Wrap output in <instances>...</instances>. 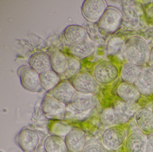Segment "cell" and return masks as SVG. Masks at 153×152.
Segmentation results:
<instances>
[{
    "label": "cell",
    "mask_w": 153,
    "mask_h": 152,
    "mask_svg": "<svg viewBox=\"0 0 153 152\" xmlns=\"http://www.w3.org/2000/svg\"><path fill=\"white\" fill-rule=\"evenodd\" d=\"M81 65L79 61L74 57H67V65L63 75L64 78L68 79L76 76L80 72Z\"/></svg>",
    "instance_id": "484cf974"
},
{
    "label": "cell",
    "mask_w": 153,
    "mask_h": 152,
    "mask_svg": "<svg viewBox=\"0 0 153 152\" xmlns=\"http://www.w3.org/2000/svg\"><path fill=\"white\" fill-rule=\"evenodd\" d=\"M28 63L29 67L38 74L51 68L50 55L43 52H37L30 55Z\"/></svg>",
    "instance_id": "9a60e30c"
},
{
    "label": "cell",
    "mask_w": 153,
    "mask_h": 152,
    "mask_svg": "<svg viewBox=\"0 0 153 152\" xmlns=\"http://www.w3.org/2000/svg\"><path fill=\"white\" fill-rule=\"evenodd\" d=\"M93 76L97 83H111L118 77V69L111 62L103 61L99 62L95 66Z\"/></svg>",
    "instance_id": "277c9868"
},
{
    "label": "cell",
    "mask_w": 153,
    "mask_h": 152,
    "mask_svg": "<svg viewBox=\"0 0 153 152\" xmlns=\"http://www.w3.org/2000/svg\"><path fill=\"white\" fill-rule=\"evenodd\" d=\"M140 72L139 65L132 62H127L122 65L120 76L123 82L133 83Z\"/></svg>",
    "instance_id": "603a6c76"
},
{
    "label": "cell",
    "mask_w": 153,
    "mask_h": 152,
    "mask_svg": "<svg viewBox=\"0 0 153 152\" xmlns=\"http://www.w3.org/2000/svg\"><path fill=\"white\" fill-rule=\"evenodd\" d=\"M150 48L148 43L139 36H133L126 42L123 49V55L127 62L138 65L148 61Z\"/></svg>",
    "instance_id": "6da1fadb"
},
{
    "label": "cell",
    "mask_w": 153,
    "mask_h": 152,
    "mask_svg": "<svg viewBox=\"0 0 153 152\" xmlns=\"http://www.w3.org/2000/svg\"><path fill=\"white\" fill-rule=\"evenodd\" d=\"M123 15L118 9L107 8L99 20L100 28L105 33H113L118 30L122 22Z\"/></svg>",
    "instance_id": "3957f363"
},
{
    "label": "cell",
    "mask_w": 153,
    "mask_h": 152,
    "mask_svg": "<svg viewBox=\"0 0 153 152\" xmlns=\"http://www.w3.org/2000/svg\"><path fill=\"white\" fill-rule=\"evenodd\" d=\"M97 103V98L94 94L77 91L70 103L72 107L79 111H89L94 108Z\"/></svg>",
    "instance_id": "30bf717a"
},
{
    "label": "cell",
    "mask_w": 153,
    "mask_h": 152,
    "mask_svg": "<svg viewBox=\"0 0 153 152\" xmlns=\"http://www.w3.org/2000/svg\"><path fill=\"white\" fill-rule=\"evenodd\" d=\"M148 62L149 63L150 65L153 68V46L150 48V52L149 53Z\"/></svg>",
    "instance_id": "4dcf8cb0"
},
{
    "label": "cell",
    "mask_w": 153,
    "mask_h": 152,
    "mask_svg": "<svg viewBox=\"0 0 153 152\" xmlns=\"http://www.w3.org/2000/svg\"><path fill=\"white\" fill-rule=\"evenodd\" d=\"M83 152H107V151L105 147L97 144H93L85 147Z\"/></svg>",
    "instance_id": "f1b7e54d"
},
{
    "label": "cell",
    "mask_w": 153,
    "mask_h": 152,
    "mask_svg": "<svg viewBox=\"0 0 153 152\" xmlns=\"http://www.w3.org/2000/svg\"><path fill=\"white\" fill-rule=\"evenodd\" d=\"M126 16L133 26H137L139 24V16L135 10L131 7H127L125 9Z\"/></svg>",
    "instance_id": "83f0119b"
},
{
    "label": "cell",
    "mask_w": 153,
    "mask_h": 152,
    "mask_svg": "<svg viewBox=\"0 0 153 152\" xmlns=\"http://www.w3.org/2000/svg\"><path fill=\"white\" fill-rule=\"evenodd\" d=\"M147 138L139 132L131 133L125 141L126 152H146Z\"/></svg>",
    "instance_id": "5bb4252c"
},
{
    "label": "cell",
    "mask_w": 153,
    "mask_h": 152,
    "mask_svg": "<svg viewBox=\"0 0 153 152\" xmlns=\"http://www.w3.org/2000/svg\"><path fill=\"white\" fill-rule=\"evenodd\" d=\"M107 9L103 0H85L82 7V12L88 21L95 22L100 20Z\"/></svg>",
    "instance_id": "5b68a950"
},
{
    "label": "cell",
    "mask_w": 153,
    "mask_h": 152,
    "mask_svg": "<svg viewBox=\"0 0 153 152\" xmlns=\"http://www.w3.org/2000/svg\"><path fill=\"white\" fill-rule=\"evenodd\" d=\"M64 141L69 152H82L85 145L86 137L83 131L75 128L65 135Z\"/></svg>",
    "instance_id": "9c48e42d"
},
{
    "label": "cell",
    "mask_w": 153,
    "mask_h": 152,
    "mask_svg": "<svg viewBox=\"0 0 153 152\" xmlns=\"http://www.w3.org/2000/svg\"><path fill=\"white\" fill-rule=\"evenodd\" d=\"M77 92L94 94L97 90V83L93 75L88 72H81L74 77L72 83Z\"/></svg>",
    "instance_id": "52a82bcc"
},
{
    "label": "cell",
    "mask_w": 153,
    "mask_h": 152,
    "mask_svg": "<svg viewBox=\"0 0 153 152\" xmlns=\"http://www.w3.org/2000/svg\"><path fill=\"white\" fill-rule=\"evenodd\" d=\"M63 35L66 42L72 45L84 40L87 34L82 27L78 25H71L64 29Z\"/></svg>",
    "instance_id": "ac0fdd59"
},
{
    "label": "cell",
    "mask_w": 153,
    "mask_h": 152,
    "mask_svg": "<svg viewBox=\"0 0 153 152\" xmlns=\"http://www.w3.org/2000/svg\"><path fill=\"white\" fill-rule=\"evenodd\" d=\"M115 110L118 114L122 123L128 121L139 111V106L135 103L119 102L115 105Z\"/></svg>",
    "instance_id": "d6986e66"
},
{
    "label": "cell",
    "mask_w": 153,
    "mask_h": 152,
    "mask_svg": "<svg viewBox=\"0 0 153 152\" xmlns=\"http://www.w3.org/2000/svg\"><path fill=\"white\" fill-rule=\"evenodd\" d=\"M133 85L143 96L153 93V73L149 70H141Z\"/></svg>",
    "instance_id": "7c38bea8"
},
{
    "label": "cell",
    "mask_w": 153,
    "mask_h": 152,
    "mask_svg": "<svg viewBox=\"0 0 153 152\" xmlns=\"http://www.w3.org/2000/svg\"><path fill=\"white\" fill-rule=\"evenodd\" d=\"M42 109L47 118L62 119L64 115L65 106L54 97H47L42 102Z\"/></svg>",
    "instance_id": "ba28073f"
},
{
    "label": "cell",
    "mask_w": 153,
    "mask_h": 152,
    "mask_svg": "<svg viewBox=\"0 0 153 152\" xmlns=\"http://www.w3.org/2000/svg\"><path fill=\"white\" fill-rule=\"evenodd\" d=\"M21 86L29 91H35L40 86L39 74L30 67H25L19 73Z\"/></svg>",
    "instance_id": "8fae6325"
},
{
    "label": "cell",
    "mask_w": 153,
    "mask_h": 152,
    "mask_svg": "<svg viewBox=\"0 0 153 152\" xmlns=\"http://www.w3.org/2000/svg\"><path fill=\"white\" fill-rule=\"evenodd\" d=\"M40 86L45 91L52 90L60 83L59 75L52 70H48L39 74Z\"/></svg>",
    "instance_id": "44dd1931"
},
{
    "label": "cell",
    "mask_w": 153,
    "mask_h": 152,
    "mask_svg": "<svg viewBox=\"0 0 153 152\" xmlns=\"http://www.w3.org/2000/svg\"><path fill=\"white\" fill-rule=\"evenodd\" d=\"M69 50L71 55L78 59L86 58L92 54L93 47L90 42L83 41L70 45Z\"/></svg>",
    "instance_id": "ffe728a7"
},
{
    "label": "cell",
    "mask_w": 153,
    "mask_h": 152,
    "mask_svg": "<svg viewBox=\"0 0 153 152\" xmlns=\"http://www.w3.org/2000/svg\"><path fill=\"white\" fill-rule=\"evenodd\" d=\"M45 152H67L68 151L64 139L56 135H50L44 141Z\"/></svg>",
    "instance_id": "7402d4cb"
},
{
    "label": "cell",
    "mask_w": 153,
    "mask_h": 152,
    "mask_svg": "<svg viewBox=\"0 0 153 152\" xmlns=\"http://www.w3.org/2000/svg\"><path fill=\"white\" fill-rule=\"evenodd\" d=\"M146 152H153V134L147 138Z\"/></svg>",
    "instance_id": "f546056e"
},
{
    "label": "cell",
    "mask_w": 153,
    "mask_h": 152,
    "mask_svg": "<svg viewBox=\"0 0 153 152\" xmlns=\"http://www.w3.org/2000/svg\"><path fill=\"white\" fill-rule=\"evenodd\" d=\"M135 122L139 129L146 134H153V111L143 109L135 116Z\"/></svg>",
    "instance_id": "2e32d148"
},
{
    "label": "cell",
    "mask_w": 153,
    "mask_h": 152,
    "mask_svg": "<svg viewBox=\"0 0 153 152\" xmlns=\"http://www.w3.org/2000/svg\"><path fill=\"white\" fill-rule=\"evenodd\" d=\"M125 45V43L122 38L118 37H112L107 43L106 50L108 55H115L123 50Z\"/></svg>",
    "instance_id": "4316f807"
},
{
    "label": "cell",
    "mask_w": 153,
    "mask_h": 152,
    "mask_svg": "<svg viewBox=\"0 0 153 152\" xmlns=\"http://www.w3.org/2000/svg\"><path fill=\"white\" fill-rule=\"evenodd\" d=\"M117 93L124 102L135 103L140 98V94L133 83H121L117 88Z\"/></svg>",
    "instance_id": "e0dca14e"
},
{
    "label": "cell",
    "mask_w": 153,
    "mask_h": 152,
    "mask_svg": "<svg viewBox=\"0 0 153 152\" xmlns=\"http://www.w3.org/2000/svg\"><path fill=\"white\" fill-rule=\"evenodd\" d=\"M40 142V137L36 131L29 129H22L17 137V143L24 152H34Z\"/></svg>",
    "instance_id": "8992f818"
},
{
    "label": "cell",
    "mask_w": 153,
    "mask_h": 152,
    "mask_svg": "<svg viewBox=\"0 0 153 152\" xmlns=\"http://www.w3.org/2000/svg\"><path fill=\"white\" fill-rule=\"evenodd\" d=\"M51 69L59 75L64 72L67 65V57L60 51H55L50 55Z\"/></svg>",
    "instance_id": "cb8c5ba5"
},
{
    "label": "cell",
    "mask_w": 153,
    "mask_h": 152,
    "mask_svg": "<svg viewBox=\"0 0 153 152\" xmlns=\"http://www.w3.org/2000/svg\"><path fill=\"white\" fill-rule=\"evenodd\" d=\"M102 124L105 127H111L122 124L118 114L114 108H108L102 111L100 114Z\"/></svg>",
    "instance_id": "d4e9b609"
},
{
    "label": "cell",
    "mask_w": 153,
    "mask_h": 152,
    "mask_svg": "<svg viewBox=\"0 0 153 152\" xmlns=\"http://www.w3.org/2000/svg\"><path fill=\"white\" fill-rule=\"evenodd\" d=\"M76 92L72 84L67 81L60 82L52 89V97L63 104H68Z\"/></svg>",
    "instance_id": "4fadbf2b"
},
{
    "label": "cell",
    "mask_w": 153,
    "mask_h": 152,
    "mask_svg": "<svg viewBox=\"0 0 153 152\" xmlns=\"http://www.w3.org/2000/svg\"><path fill=\"white\" fill-rule=\"evenodd\" d=\"M126 138L125 129L120 125H116L107 128L105 130L102 136V142L105 148L112 150L120 147Z\"/></svg>",
    "instance_id": "7a4b0ae2"
},
{
    "label": "cell",
    "mask_w": 153,
    "mask_h": 152,
    "mask_svg": "<svg viewBox=\"0 0 153 152\" xmlns=\"http://www.w3.org/2000/svg\"></svg>",
    "instance_id": "1f68e13d"
}]
</instances>
